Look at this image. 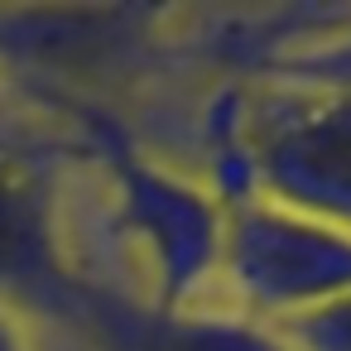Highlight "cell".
Segmentation results:
<instances>
[{
	"label": "cell",
	"instance_id": "cell-5",
	"mask_svg": "<svg viewBox=\"0 0 351 351\" xmlns=\"http://www.w3.org/2000/svg\"><path fill=\"white\" fill-rule=\"evenodd\" d=\"M274 332L289 351H351V298H337L327 308L289 317Z\"/></svg>",
	"mask_w": 351,
	"mask_h": 351
},
{
	"label": "cell",
	"instance_id": "cell-3",
	"mask_svg": "<svg viewBox=\"0 0 351 351\" xmlns=\"http://www.w3.org/2000/svg\"><path fill=\"white\" fill-rule=\"evenodd\" d=\"M73 140L0 97V308L58 327L82 279L68 241Z\"/></svg>",
	"mask_w": 351,
	"mask_h": 351
},
{
	"label": "cell",
	"instance_id": "cell-1",
	"mask_svg": "<svg viewBox=\"0 0 351 351\" xmlns=\"http://www.w3.org/2000/svg\"><path fill=\"white\" fill-rule=\"evenodd\" d=\"M68 241L82 289L145 308H217L226 197L130 130L73 140Z\"/></svg>",
	"mask_w": 351,
	"mask_h": 351
},
{
	"label": "cell",
	"instance_id": "cell-4",
	"mask_svg": "<svg viewBox=\"0 0 351 351\" xmlns=\"http://www.w3.org/2000/svg\"><path fill=\"white\" fill-rule=\"evenodd\" d=\"M351 298V236L265 197H226V250L217 303L279 327Z\"/></svg>",
	"mask_w": 351,
	"mask_h": 351
},
{
	"label": "cell",
	"instance_id": "cell-6",
	"mask_svg": "<svg viewBox=\"0 0 351 351\" xmlns=\"http://www.w3.org/2000/svg\"><path fill=\"white\" fill-rule=\"evenodd\" d=\"M0 351H44L39 346V327L25 322L10 308H0Z\"/></svg>",
	"mask_w": 351,
	"mask_h": 351
},
{
	"label": "cell",
	"instance_id": "cell-2",
	"mask_svg": "<svg viewBox=\"0 0 351 351\" xmlns=\"http://www.w3.org/2000/svg\"><path fill=\"white\" fill-rule=\"evenodd\" d=\"M145 145L197 169L221 197H265L351 236V92L269 77L207 82Z\"/></svg>",
	"mask_w": 351,
	"mask_h": 351
}]
</instances>
